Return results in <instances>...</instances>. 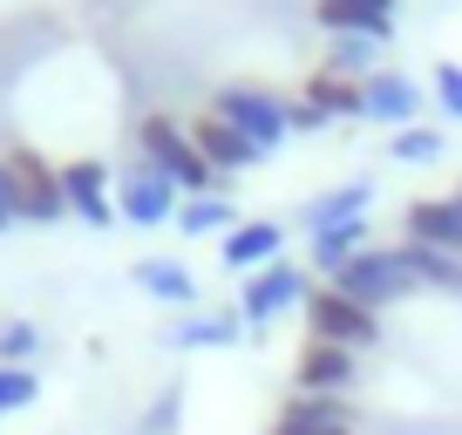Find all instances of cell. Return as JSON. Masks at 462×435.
I'll return each mask as SVG.
<instances>
[{"instance_id": "17", "label": "cell", "mask_w": 462, "mask_h": 435, "mask_svg": "<svg viewBox=\"0 0 462 435\" xmlns=\"http://www.w3.org/2000/svg\"><path fill=\"white\" fill-rule=\"evenodd\" d=\"M394 259L408 265V279H415V286L462 292V259H456V252H435V245H415V238H408V245H394Z\"/></svg>"}, {"instance_id": "21", "label": "cell", "mask_w": 462, "mask_h": 435, "mask_svg": "<svg viewBox=\"0 0 462 435\" xmlns=\"http://www.w3.org/2000/svg\"><path fill=\"white\" fill-rule=\"evenodd\" d=\"M225 225H238V211H231L225 190H204V198L177 204V232H190V238H211V232H225Z\"/></svg>"}, {"instance_id": "11", "label": "cell", "mask_w": 462, "mask_h": 435, "mask_svg": "<svg viewBox=\"0 0 462 435\" xmlns=\"http://www.w3.org/2000/svg\"><path fill=\"white\" fill-rule=\"evenodd\" d=\"M313 14L327 34H367V42L394 34V0H319Z\"/></svg>"}, {"instance_id": "15", "label": "cell", "mask_w": 462, "mask_h": 435, "mask_svg": "<svg viewBox=\"0 0 462 435\" xmlns=\"http://www.w3.org/2000/svg\"><path fill=\"white\" fill-rule=\"evenodd\" d=\"M279 245H286V225H273V218L238 225V232H225V265L231 273H259V265L279 259Z\"/></svg>"}, {"instance_id": "25", "label": "cell", "mask_w": 462, "mask_h": 435, "mask_svg": "<svg viewBox=\"0 0 462 435\" xmlns=\"http://www.w3.org/2000/svg\"><path fill=\"white\" fill-rule=\"evenodd\" d=\"M34 394H42L34 367H0V415H21V408H34Z\"/></svg>"}, {"instance_id": "26", "label": "cell", "mask_w": 462, "mask_h": 435, "mask_svg": "<svg viewBox=\"0 0 462 435\" xmlns=\"http://www.w3.org/2000/svg\"><path fill=\"white\" fill-rule=\"evenodd\" d=\"M394 157H402V163H435V157H442V130H421V123L394 130Z\"/></svg>"}, {"instance_id": "3", "label": "cell", "mask_w": 462, "mask_h": 435, "mask_svg": "<svg viewBox=\"0 0 462 435\" xmlns=\"http://www.w3.org/2000/svg\"><path fill=\"white\" fill-rule=\"evenodd\" d=\"M306 327H313V340H333V347H354V354L381 340V313H367L361 300H346L340 286L306 292Z\"/></svg>"}, {"instance_id": "23", "label": "cell", "mask_w": 462, "mask_h": 435, "mask_svg": "<svg viewBox=\"0 0 462 435\" xmlns=\"http://www.w3.org/2000/svg\"><path fill=\"white\" fill-rule=\"evenodd\" d=\"M374 55H381V42H367V34H333L327 69L346 75V82H367V75H374Z\"/></svg>"}, {"instance_id": "27", "label": "cell", "mask_w": 462, "mask_h": 435, "mask_svg": "<svg viewBox=\"0 0 462 435\" xmlns=\"http://www.w3.org/2000/svg\"><path fill=\"white\" fill-rule=\"evenodd\" d=\"M435 96H442L448 116H462V61H442V69H435Z\"/></svg>"}, {"instance_id": "5", "label": "cell", "mask_w": 462, "mask_h": 435, "mask_svg": "<svg viewBox=\"0 0 462 435\" xmlns=\"http://www.w3.org/2000/svg\"><path fill=\"white\" fill-rule=\"evenodd\" d=\"M211 109H217L238 136H245L259 157H265V150H279V143H286V130H292V123H286V102L265 96V88H225Z\"/></svg>"}, {"instance_id": "10", "label": "cell", "mask_w": 462, "mask_h": 435, "mask_svg": "<svg viewBox=\"0 0 462 435\" xmlns=\"http://www.w3.org/2000/svg\"><path fill=\"white\" fill-rule=\"evenodd\" d=\"M361 116L388 123V130H408V123L421 116V88L408 82V75H394V69H374L361 82Z\"/></svg>"}, {"instance_id": "4", "label": "cell", "mask_w": 462, "mask_h": 435, "mask_svg": "<svg viewBox=\"0 0 462 435\" xmlns=\"http://www.w3.org/2000/svg\"><path fill=\"white\" fill-rule=\"evenodd\" d=\"M306 292H313V279H306L292 259H273V265H259V273L245 279V292H238V319H245V327H273L286 306H306Z\"/></svg>"}, {"instance_id": "22", "label": "cell", "mask_w": 462, "mask_h": 435, "mask_svg": "<svg viewBox=\"0 0 462 435\" xmlns=\"http://www.w3.org/2000/svg\"><path fill=\"white\" fill-rule=\"evenodd\" d=\"M306 102H313L319 116H361V82H346V75H333V69H319L313 82H306Z\"/></svg>"}, {"instance_id": "9", "label": "cell", "mask_w": 462, "mask_h": 435, "mask_svg": "<svg viewBox=\"0 0 462 435\" xmlns=\"http://www.w3.org/2000/svg\"><path fill=\"white\" fill-rule=\"evenodd\" d=\"M273 435H354V408H346V394H292Z\"/></svg>"}, {"instance_id": "14", "label": "cell", "mask_w": 462, "mask_h": 435, "mask_svg": "<svg viewBox=\"0 0 462 435\" xmlns=\"http://www.w3.org/2000/svg\"><path fill=\"white\" fill-rule=\"evenodd\" d=\"M408 238L462 259V204L456 198H415V204H408Z\"/></svg>"}, {"instance_id": "13", "label": "cell", "mask_w": 462, "mask_h": 435, "mask_svg": "<svg viewBox=\"0 0 462 435\" xmlns=\"http://www.w3.org/2000/svg\"><path fill=\"white\" fill-rule=\"evenodd\" d=\"M190 143H198V157L211 163V171H225V177H231V171H245V163H259V150H252L245 136L231 130L217 109H204V116L190 123Z\"/></svg>"}, {"instance_id": "12", "label": "cell", "mask_w": 462, "mask_h": 435, "mask_svg": "<svg viewBox=\"0 0 462 435\" xmlns=\"http://www.w3.org/2000/svg\"><path fill=\"white\" fill-rule=\"evenodd\" d=\"M61 190H69V211L88 218V225H109V218H116V190H109V177H102L96 157L61 163Z\"/></svg>"}, {"instance_id": "8", "label": "cell", "mask_w": 462, "mask_h": 435, "mask_svg": "<svg viewBox=\"0 0 462 435\" xmlns=\"http://www.w3.org/2000/svg\"><path fill=\"white\" fill-rule=\"evenodd\" d=\"M177 184L157 171V163H136V171H123V184H116V211L130 218V225H171L177 218Z\"/></svg>"}, {"instance_id": "16", "label": "cell", "mask_w": 462, "mask_h": 435, "mask_svg": "<svg viewBox=\"0 0 462 435\" xmlns=\"http://www.w3.org/2000/svg\"><path fill=\"white\" fill-rule=\"evenodd\" d=\"M367 204H374V184H367V177H354V184H340V190H319V198L306 204V232H327V225H346V218H367Z\"/></svg>"}, {"instance_id": "7", "label": "cell", "mask_w": 462, "mask_h": 435, "mask_svg": "<svg viewBox=\"0 0 462 435\" xmlns=\"http://www.w3.org/2000/svg\"><path fill=\"white\" fill-rule=\"evenodd\" d=\"M354 375H361V354L354 347H333V340L306 334L300 361H292V394H346Z\"/></svg>"}, {"instance_id": "20", "label": "cell", "mask_w": 462, "mask_h": 435, "mask_svg": "<svg viewBox=\"0 0 462 435\" xmlns=\"http://www.w3.org/2000/svg\"><path fill=\"white\" fill-rule=\"evenodd\" d=\"M238 327H245L238 313H198V319H184V327H171V347H184V354H198V347H231V340H245Z\"/></svg>"}, {"instance_id": "19", "label": "cell", "mask_w": 462, "mask_h": 435, "mask_svg": "<svg viewBox=\"0 0 462 435\" xmlns=\"http://www.w3.org/2000/svg\"><path fill=\"white\" fill-rule=\"evenodd\" d=\"M367 252V218H346V225H327V232H313V265L319 273H340L346 259H361Z\"/></svg>"}, {"instance_id": "28", "label": "cell", "mask_w": 462, "mask_h": 435, "mask_svg": "<svg viewBox=\"0 0 462 435\" xmlns=\"http://www.w3.org/2000/svg\"><path fill=\"white\" fill-rule=\"evenodd\" d=\"M286 123H292V130H319V123H327V116H319V109H313V102H286Z\"/></svg>"}, {"instance_id": "29", "label": "cell", "mask_w": 462, "mask_h": 435, "mask_svg": "<svg viewBox=\"0 0 462 435\" xmlns=\"http://www.w3.org/2000/svg\"><path fill=\"white\" fill-rule=\"evenodd\" d=\"M14 225V198H7V177H0V232Z\"/></svg>"}, {"instance_id": "30", "label": "cell", "mask_w": 462, "mask_h": 435, "mask_svg": "<svg viewBox=\"0 0 462 435\" xmlns=\"http://www.w3.org/2000/svg\"><path fill=\"white\" fill-rule=\"evenodd\" d=\"M456 204H462V190H456Z\"/></svg>"}, {"instance_id": "6", "label": "cell", "mask_w": 462, "mask_h": 435, "mask_svg": "<svg viewBox=\"0 0 462 435\" xmlns=\"http://www.w3.org/2000/svg\"><path fill=\"white\" fill-rule=\"evenodd\" d=\"M333 286H340L346 300H361L367 313H381V306H394L402 292H415V279H408V265L394 259V252H361V259H346L340 273H333Z\"/></svg>"}, {"instance_id": "18", "label": "cell", "mask_w": 462, "mask_h": 435, "mask_svg": "<svg viewBox=\"0 0 462 435\" xmlns=\"http://www.w3.org/2000/svg\"><path fill=\"white\" fill-rule=\"evenodd\" d=\"M130 279L150 292V300H177V306L198 300V279H190V265H177V259H136Z\"/></svg>"}, {"instance_id": "1", "label": "cell", "mask_w": 462, "mask_h": 435, "mask_svg": "<svg viewBox=\"0 0 462 435\" xmlns=\"http://www.w3.org/2000/svg\"><path fill=\"white\" fill-rule=\"evenodd\" d=\"M136 143H143V163H157V171L171 177L177 190H190V198H204V190H225V184H231L225 171H211V163L198 157L190 130H184V123H171V116H143V123H136Z\"/></svg>"}, {"instance_id": "2", "label": "cell", "mask_w": 462, "mask_h": 435, "mask_svg": "<svg viewBox=\"0 0 462 435\" xmlns=\"http://www.w3.org/2000/svg\"><path fill=\"white\" fill-rule=\"evenodd\" d=\"M0 177H7V198H14V218L28 225H55L69 211V190H61V171L42 157V150H7L0 157Z\"/></svg>"}, {"instance_id": "24", "label": "cell", "mask_w": 462, "mask_h": 435, "mask_svg": "<svg viewBox=\"0 0 462 435\" xmlns=\"http://www.w3.org/2000/svg\"><path fill=\"white\" fill-rule=\"evenodd\" d=\"M34 347H42V327H28V319H7V327H0V367H28Z\"/></svg>"}]
</instances>
